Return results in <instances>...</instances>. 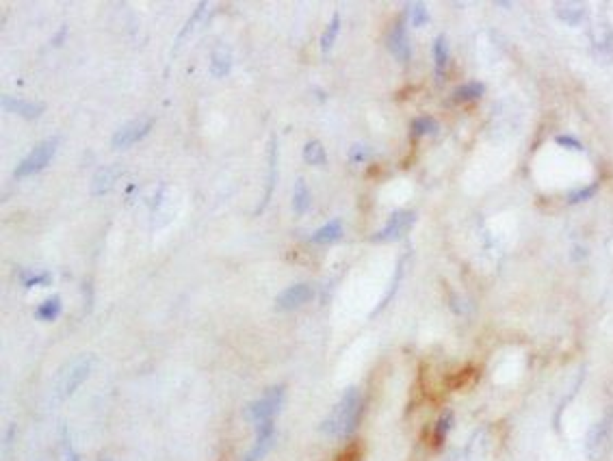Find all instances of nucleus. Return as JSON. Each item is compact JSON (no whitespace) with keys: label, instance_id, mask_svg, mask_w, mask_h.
Instances as JSON below:
<instances>
[{"label":"nucleus","instance_id":"obj_7","mask_svg":"<svg viewBox=\"0 0 613 461\" xmlns=\"http://www.w3.org/2000/svg\"><path fill=\"white\" fill-rule=\"evenodd\" d=\"M416 215L412 210H397L390 215V219L382 226L379 232L373 234V241H393V238H399L401 234H405L407 230L412 228Z\"/></svg>","mask_w":613,"mask_h":461},{"label":"nucleus","instance_id":"obj_15","mask_svg":"<svg viewBox=\"0 0 613 461\" xmlns=\"http://www.w3.org/2000/svg\"><path fill=\"white\" fill-rule=\"evenodd\" d=\"M484 91H486L484 83L473 81V83H466V85H459L455 89V94H453V100H457V102H471V100H477L479 96H484Z\"/></svg>","mask_w":613,"mask_h":461},{"label":"nucleus","instance_id":"obj_8","mask_svg":"<svg viewBox=\"0 0 613 461\" xmlns=\"http://www.w3.org/2000/svg\"><path fill=\"white\" fill-rule=\"evenodd\" d=\"M388 48H390V52H393L401 63H407V61L412 59L410 37H407V31H405V22L403 20H399L393 28H390V33H388Z\"/></svg>","mask_w":613,"mask_h":461},{"label":"nucleus","instance_id":"obj_26","mask_svg":"<svg viewBox=\"0 0 613 461\" xmlns=\"http://www.w3.org/2000/svg\"><path fill=\"white\" fill-rule=\"evenodd\" d=\"M596 189H598V184H589V187H583V189H574V191L568 193L566 199L570 201V204H579V201L589 199L594 193H596Z\"/></svg>","mask_w":613,"mask_h":461},{"label":"nucleus","instance_id":"obj_14","mask_svg":"<svg viewBox=\"0 0 613 461\" xmlns=\"http://www.w3.org/2000/svg\"><path fill=\"white\" fill-rule=\"evenodd\" d=\"M115 180H117V167H115V165H108V167H100L94 174L91 187H94V193H106L115 184Z\"/></svg>","mask_w":613,"mask_h":461},{"label":"nucleus","instance_id":"obj_9","mask_svg":"<svg viewBox=\"0 0 613 461\" xmlns=\"http://www.w3.org/2000/svg\"><path fill=\"white\" fill-rule=\"evenodd\" d=\"M312 299V288L308 284H293L277 294L275 305L280 310H295Z\"/></svg>","mask_w":613,"mask_h":461},{"label":"nucleus","instance_id":"obj_4","mask_svg":"<svg viewBox=\"0 0 613 461\" xmlns=\"http://www.w3.org/2000/svg\"><path fill=\"white\" fill-rule=\"evenodd\" d=\"M284 401V388L282 385H275V388L267 390L258 401H254L247 408V420H252L254 425H263V422H271L273 416L280 412Z\"/></svg>","mask_w":613,"mask_h":461},{"label":"nucleus","instance_id":"obj_20","mask_svg":"<svg viewBox=\"0 0 613 461\" xmlns=\"http://www.w3.org/2000/svg\"><path fill=\"white\" fill-rule=\"evenodd\" d=\"M59 312H61V299L59 297H48L40 308H37V319L40 321H54L59 317Z\"/></svg>","mask_w":613,"mask_h":461},{"label":"nucleus","instance_id":"obj_29","mask_svg":"<svg viewBox=\"0 0 613 461\" xmlns=\"http://www.w3.org/2000/svg\"><path fill=\"white\" fill-rule=\"evenodd\" d=\"M366 154H368V150H366V145H354L351 147V152H349V158L354 160V162H360V160H364L366 158Z\"/></svg>","mask_w":613,"mask_h":461},{"label":"nucleus","instance_id":"obj_5","mask_svg":"<svg viewBox=\"0 0 613 461\" xmlns=\"http://www.w3.org/2000/svg\"><path fill=\"white\" fill-rule=\"evenodd\" d=\"M57 145H59V141L54 137H50V139H46L42 143H37L33 150L20 162H17L15 176H28V174L44 169L46 165L50 162V158L54 156V152H57Z\"/></svg>","mask_w":613,"mask_h":461},{"label":"nucleus","instance_id":"obj_32","mask_svg":"<svg viewBox=\"0 0 613 461\" xmlns=\"http://www.w3.org/2000/svg\"><path fill=\"white\" fill-rule=\"evenodd\" d=\"M106 461H111V459H106Z\"/></svg>","mask_w":613,"mask_h":461},{"label":"nucleus","instance_id":"obj_21","mask_svg":"<svg viewBox=\"0 0 613 461\" xmlns=\"http://www.w3.org/2000/svg\"><path fill=\"white\" fill-rule=\"evenodd\" d=\"M338 28H341V15H338V13H334V15H332V20H329V24L325 26V31H323V35H321V50H323V52H327V50L332 48L334 40H336V35H338Z\"/></svg>","mask_w":613,"mask_h":461},{"label":"nucleus","instance_id":"obj_23","mask_svg":"<svg viewBox=\"0 0 613 461\" xmlns=\"http://www.w3.org/2000/svg\"><path fill=\"white\" fill-rule=\"evenodd\" d=\"M407 17H410V22L414 26H423L427 20H430V11H427V5L425 3H412L410 7H407Z\"/></svg>","mask_w":613,"mask_h":461},{"label":"nucleus","instance_id":"obj_27","mask_svg":"<svg viewBox=\"0 0 613 461\" xmlns=\"http://www.w3.org/2000/svg\"><path fill=\"white\" fill-rule=\"evenodd\" d=\"M451 425H453V414L447 412V414H444V416L438 420V425H436V442H442L444 437H447Z\"/></svg>","mask_w":613,"mask_h":461},{"label":"nucleus","instance_id":"obj_2","mask_svg":"<svg viewBox=\"0 0 613 461\" xmlns=\"http://www.w3.org/2000/svg\"><path fill=\"white\" fill-rule=\"evenodd\" d=\"M91 366H94V360L89 355L76 358L74 362H70L63 371L59 373L57 381H54V394H57L59 401L67 399L70 394H74L79 390V385L87 379V375L91 373Z\"/></svg>","mask_w":613,"mask_h":461},{"label":"nucleus","instance_id":"obj_11","mask_svg":"<svg viewBox=\"0 0 613 461\" xmlns=\"http://www.w3.org/2000/svg\"><path fill=\"white\" fill-rule=\"evenodd\" d=\"M553 9H555L557 17H559L562 22L572 24V26L583 24L587 20V13H589L583 3H557Z\"/></svg>","mask_w":613,"mask_h":461},{"label":"nucleus","instance_id":"obj_19","mask_svg":"<svg viewBox=\"0 0 613 461\" xmlns=\"http://www.w3.org/2000/svg\"><path fill=\"white\" fill-rule=\"evenodd\" d=\"M304 156H306V160L312 162V165H323V162L327 160L325 147H323V143L317 141V139H312V141H308V143L304 145Z\"/></svg>","mask_w":613,"mask_h":461},{"label":"nucleus","instance_id":"obj_1","mask_svg":"<svg viewBox=\"0 0 613 461\" xmlns=\"http://www.w3.org/2000/svg\"><path fill=\"white\" fill-rule=\"evenodd\" d=\"M364 412V399L358 388H349L341 396V401L334 405V410L327 414V418L321 422V433L327 437L345 439L354 433L362 420Z\"/></svg>","mask_w":613,"mask_h":461},{"label":"nucleus","instance_id":"obj_30","mask_svg":"<svg viewBox=\"0 0 613 461\" xmlns=\"http://www.w3.org/2000/svg\"><path fill=\"white\" fill-rule=\"evenodd\" d=\"M42 282H48V273H33V275H28V278H24V284L26 286L42 284Z\"/></svg>","mask_w":613,"mask_h":461},{"label":"nucleus","instance_id":"obj_17","mask_svg":"<svg viewBox=\"0 0 613 461\" xmlns=\"http://www.w3.org/2000/svg\"><path fill=\"white\" fill-rule=\"evenodd\" d=\"M434 61H436L438 74H442L444 67H447V61H449V42L444 35H438L434 42Z\"/></svg>","mask_w":613,"mask_h":461},{"label":"nucleus","instance_id":"obj_6","mask_svg":"<svg viewBox=\"0 0 613 461\" xmlns=\"http://www.w3.org/2000/svg\"><path fill=\"white\" fill-rule=\"evenodd\" d=\"M154 126V117H137V119H130L126 121L124 126H120L117 131L113 133V139H111V143H113L115 147H126L130 143H135L139 139H143L147 133H150V128Z\"/></svg>","mask_w":613,"mask_h":461},{"label":"nucleus","instance_id":"obj_3","mask_svg":"<svg viewBox=\"0 0 613 461\" xmlns=\"http://www.w3.org/2000/svg\"><path fill=\"white\" fill-rule=\"evenodd\" d=\"M611 433H613V410H609L598 422H594L591 429L585 437V453L589 461H603L611 446Z\"/></svg>","mask_w":613,"mask_h":461},{"label":"nucleus","instance_id":"obj_24","mask_svg":"<svg viewBox=\"0 0 613 461\" xmlns=\"http://www.w3.org/2000/svg\"><path fill=\"white\" fill-rule=\"evenodd\" d=\"M213 72L215 74H226L230 69V50L226 48H217L213 52Z\"/></svg>","mask_w":613,"mask_h":461},{"label":"nucleus","instance_id":"obj_18","mask_svg":"<svg viewBox=\"0 0 613 461\" xmlns=\"http://www.w3.org/2000/svg\"><path fill=\"white\" fill-rule=\"evenodd\" d=\"M591 42L598 50H613V31L607 24H596L591 31Z\"/></svg>","mask_w":613,"mask_h":461},{"label":"nucleus","instance_id":"obj_13","mask_svg":"<svg viewBox=\"0 0 613 461\" xmlns=\"http://www.w3.org/2000/svg\"><path fill=\"white\" fill-rule=\"evenodd\" d=\"M343 236V221L341 219H334V221H327L325 226H321L317 232L312 234V243H334L338 241V238Z\"/></svg>","mask_w":613,"mask_h":461},{"label":"nucleus","instance_id":"obj_16","mask_svg":"<svg viewBox=\"0 0 613 461\" xmlns=\"http://www.w3.org/2000/svg\"><path fill=\"white\" fill-rule=\"evenodd\" d=\"M310 199H312V195H310L308 184H306V180L300 178V180H297V184H295V193H293V208H295V212L308 210Z\"/></svg>","mask_w":613,"mask_h":461},{"label":"nucleus","instance_id":"obj_12","mask_svg":"<svg viewBox=\"0 0 613 461\" xmlns=\"http://www.w3.org/2000/svg\"><path fill=\"white\" fill-rule=\"evenodd\" d=\"M3 106L9 108V110H15V113H20L26 119L37 117L44 110V104H40V102H31V100H24V98L9 96V94L3 96Z\"/></svg>","mask_w":613,"mask_h":461},{"label":"nucleus","instance_id":"obj_31","mask_svg":"<svg viewBox=\"0 0 613 461\" xmlns=\"http://www.w3.org/2000/svg\"><path fill=\"white\" fill-rule=\"evenodd\" d=\"M67 461H79V455H74V453H70V455H67Z\"/></svg>","mask_w":613,"mask_h":461},{"label":"nucleus","instance_id":"obj_25","mask_svg":"<svg viewBox=\"0 0 613 461\" xmlns=\"http://www.w3.org/2000/svg\"><path fill=\"white\" fill-rule=\"evenodd\" d=\"M362 459V444L360 442H351L349 446H345L334 461H360Z\"/></svg>","mask_w":613,"mask_h":461},{"label":"nucleus","instance_id":"obj_28","mask_svg":"<svg viewBox=\"0 0 613 461\" xmlns=\"http://www.w3.org/2000/svg\"><path fill=\"white\" fill-rule=\"evenodd\" d=\"M555 141H557V143H559L562 147H568V150H583V145H581V143H579L577 139H574V137H566V135H559V137H557Z\"/></svg>","mask_w":613,"mask_h":461},{"label":"nucleus","instance_id":"obj_10","mask_svg":"<svg viewBox=\"0 0 613 461\" xmlns=\"http://www.w3.org/2000/svg\"><path fill=\"white\" fill-rule=\"evenodd\" d=\"M258 435H256V442H254V449L250 451L247 459L245 461H260L265 457V453L271 449V442H273V433H275V427H273V420L271 422H263V425H258Z\"/></svg>","mask_w":613,"mask_h":461},{"label":"nucleus","instance_id":"obj_22","mask_svg":"<svg viewBox=\"0 0 613 461\" xmlns=\"http://www.w3.org/2000/svg\"><path fill=\"white\" fill-rule=\"evenodd\" d=\"M438 131V124H436V119L434 117H416L414 121H412V135H416V137H423V135H432V133H436Z\"/></svg>","mask_w":613,"mask_h":461}]
</instances>
